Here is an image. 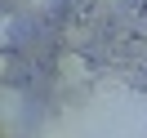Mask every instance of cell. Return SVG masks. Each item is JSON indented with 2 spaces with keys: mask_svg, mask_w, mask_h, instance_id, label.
I'll return each mask as SVG.
<instances>
[{
  "mask_svg": "<svg viewBox=\"0 0 147 138\" xmlns=\"http://www.w3.org/2000/svg\"><path fill=\"white\" fill-rule=\"evenodd\" d=\"M5 40H9V18L0 13V45H5Z\"/></svg>",
  "mask_w": 147,
  "mask_h": 138,
  "instance_id": "cell-1",
  "label": "cell"
},
{
  "mask_svg": "<svg viewBox=\"0 0 147 138\" xmlns=\"http://www.w3.org/2000/svg\"><path fill=\"white\" fill-rule=\"evenodd\" d=\"M0 76H5V58H0Z\"/></svg>",
  "mask_w": 147,
  "mask_h": 138,
  "instance_id": "cell-2",
  "label": "cell"
}]
</instances>
